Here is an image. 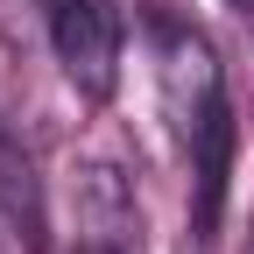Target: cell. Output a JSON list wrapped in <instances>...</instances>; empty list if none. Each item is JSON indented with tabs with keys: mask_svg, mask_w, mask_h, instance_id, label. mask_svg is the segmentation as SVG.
I'll return each mask as SVG.
<instances>
[{
	"mask_svg": "<svg viewBox=\"0 0 254 254\" xmlns=\"http://www.w3.org/2000/svg\"><path fill=\"white\" fill-rule=\"evenodd\" d=\"M78 233H85V247L92 254H120L127 247V233H134V198H127V184L113 177V163H85V177H78Z\"/></svg>",
	"mask_w": 254,
	"mask_h": 254,
	"instance_id": "2",
	"label": "cell"
},
{
	"mask_svg": "<svg viewBox=\"0 0 254 254\" xmlns=\"http://www.w3.org/2000/svg\"><path fill=\"white\" fill-rule=\"evenodd\" d=\"M0 219L28 240V254H43V240H50L43 184H36V163L21 155V141H7V134H0Z\"/></svg>",
	"mask_w": 254,
	"mask_h": 254,
	"instance_id": "3",
	"label": "cell"
},
{
	"mask_svg": "<svg viewBox=\"0 0 254 254\" xmlns=\"http://www.w3.org/2000/svg\"><path fill=\"white\" fill-rule=\"evenodd\" d=\"M0 254H7V247H0Z\"/></svg>",
	"mask_w": 254,
	"mask_h": 254,
	"instance_id": "4",
	"label": "cell"
},
{
	"mask_svg": "<svg viewBox=\"0 0 254 254\" xmlns=\"http://www.w3.org/2000/svg\"><path fill=\"white\" fill-rule=\"evenodd\" d=\"M50 43L57 64L85 99H106L120 78V7L113 0H57L50 7Z\"/></svg>",
	"mask_w": 254,
	"mask_h": 254,
	"instance_id": "1",
	"label": "cell"
}]
</instances>
